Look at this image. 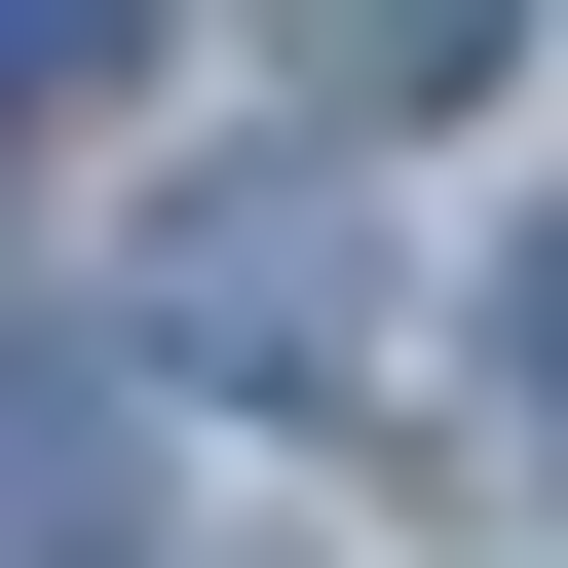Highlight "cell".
Returning a JSON list of instances; mask_svg holds the SVG:
<instances>
[{"label": "cell", "mask_w": 568, "mask_h": 568, "mask_svg": "<svg viewBox=\"0 0 568 568\" xmlns=\"http://www.w3.org/2000/svg\"><path fill=\"white\" fill-rule=\"evenodd\" d=\"M152 342H265V417H304V342H342V152H265V190L152 265Z\"/></svg>", "instance_id": "obj_1"}, {"label": "cell", "mask_w": 568, "mask_h": 568, "mask_svg": "<svg viewBox=\"0 0 568 568\" xmlns=\"http://www.w3.org/2000/svg\"><path fill=\"white\" fill-rule=\"evenodd\" d=\"M77 77H152V39H114V0H0V152H39Z\"/></svg>", "instance_id": "obj_3"}, {"label": "cell", "mask_w": 568, "mask_h": 568, "mask_svg": "<svg viewBox=\"0 0 568 568\" xmlns=\"http://www.w3.org/2000/svg\"><path fill=\"white\" fill-rule=\"evenodd\" d=\"M114 493H152L114 342H0V568H114Z\"/></svg>", "instance_id": "obj_2"}]
</instances>
